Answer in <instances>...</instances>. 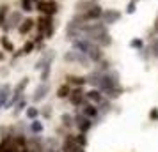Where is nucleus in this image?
<instances>
[{"label": "nucleus", "instance_id": "f257e3e1", "mask_svg": "<svg viewBox=\"0 0 158 152\" xmlns=\"http://www.w3.org/2000/svg\"><path fill=\"white\" fill-rule=\"evenodd\" d=\"M73 48L82 51V53H85L87 57L91 58V60H94V62H100L101 58H103V53H101L100 46L94 43V41L87 39V37H82V39L73 41Z\"/></svg>", "mask_w": 158, "mask_h": 152}, {"label": "nucleus", "instance_id": "f03ea898", "mask_svg": "<svg viewBox=\"0 0 158 152\" xmlns=\"http://www.w3.org/2000/svg\"><path fill=\"white\" fill-rule=\"evenodd\" d=\"M100 90H108V88H114V87H119V76L115 72H101V78H100V83H98Z\"/></svg>", "mask_w": 158, "mask_h": 152}, {"label": "nucleus", "instance_id": "7ed1b4c3", "mask_svg": "<svg viewBox=\"0 0 158 152\" xmlns=\"http://www.w3.org/2000/svg\"><path fill=\"white\" fill-rule=\"evenodd\" d=\"M37 25V30H39V34H43L44 37H52L53 34V23H52V16H39V20L36 21Z\"/></svg>", "mask_w": 158, "mask_h": 152}, {"label": "nucleus", "instance_id": "20e7f679", "mask_svg": "<svg viewBox=\"0 0 158 152\" xmlns=\"http://www.w3.org/2000/svg\"><path fill=\"white\" fill-rule=\"evenodd\" d=\"M36 11H39L41 14L53 16V14H57L59 6H57V2H53V0H39L36 4Z\"/></svg>", "mask_w": 158, "mask_h": 152}, {"label": "nucleus", "instance_id": "39448f33", "mask_svg": "<svg viewBox=\"0 0 158 152\" xmlns=\"http://www.w3.org/2000/svg\"><path fill=\"white\" fill-rule=\"evenodd\" d=\"M64 60H66V62H78V64H84V65H87L89 62H91V58L87 57L85 53L75 50V48L69 50V51H66V53H64Z\"/></svg>", "mask_w": 158, "mask_h": 152}, {"label": "nucleus", "instance_id": "423d86ee", "mask_svg": "<svg viewBox=\"0 0 158 152\" xmlns=\"http://www.w3.org/2000/svg\"><path fill=\"white\" fill-rule=\"evenodd\" d=\"M22 21H23V14L20 11H13V13H9L7 21L4 25V30H11V29H15V27H20Z\"/></svg>", "mask_w": 158, "mask_h": 152}, {"label": "nucleus", "instance_id": "0eeeda50", "mask_svg": "<svg viewBox=\"0 0 158 152\" xmlns=\"http://www.w3.org/2000/svg\"><path fill=\"white\" fill-rule=\"evenodd\" d=\"M121 11H117V9H107V11H103V16H101V21L105 23V25H114L121 20Z\"/></svg>", "mask_w": 158, "mask_h": 152}, {"label": "nucleus", "instance_id": "6e6552de", "mask_svg": "<svg viewBox=\"0 0 158 152\" xmlns=\"http://www.w3.org/2000/svg\"><path fill=\"white\" fill-rule=\"evenodd\" d=\"M48 92H50V85H48L46 81H43V83L36 88V92H34V95H32V99H34L36 103H39L41 99H44V97H46V94H48Z\"/></svg>", "mask_w": 158, "mask_h": 152}, {"label": "nucleus", "instance_id": "1a4fd4ad", "mask_svg": "<svg viewBox=\"0 0 158 152\" xmlns=\"http://www.w3.org/2000/svg\"><path fill=\"white\" fill-rule=\"evenodd\" d=\"M96 6H98L96 0H78L75 4V9H77V13H87L89 9L96 7Z\"/></svg>", "mask_w": 158, "mask_h": 152}, {"label": "nucleus", "instance_id": "9d476101", "mask_svg": "<svg viewBox=\"0 0 158 152\" xmlns=\"http://www.w3.org/2000/svg\"><path fill=\"white\" fill-rule=\"evenodd\" d=\"M69 101H71V104H75V106H84V92H82V88H75V90H71V94H69Z\"/></svg>", "mask_w": 158, "mask_h": 152}, {"label": "nucleus", "instance_id": "9b49d317", "mask_svg": "<svg viewBox=\"0 0 158 152\" xmlns=\"http://www.w3.org/2000/svg\"><path fill=\"white\" fill-rule=\"evenodd\" d=\"M52 60H53V53H52V51H48L46 55H43V57L36 62V69H37V71H43L46 65L52 64Z\"/></svg>", "mask_w": 158, "mask_h": 152}, {"label": "nucleus", "instance_id": "f8f14e48", "mask_svg": "<svg viewBox=\"0 0 158 152\" xmlns=\"http://www.w3.org/2000/svg\"><path fill=\"white\" fill-rule=\"evenodd\" d=\"M34 25H36V21H34L32 18H27V20H23V21H22V25L18 27V30H20V34H22V36H27L30 30L34 29Z\"/></svg>", "mask_w": 158, "mask_h": 152}, {"label": "nucleus", "instance_id": "ddd939ff", "mask_svg": "<svg viewBox=\"0 0 158 152\" xmlns=\"http://www.w3.org/2000/svg\"><path fill=\"white\" fill-rule=\"evenodd\" d=\"M85 97L89 99V101L96 103V104H101V103H103V95H101V92H98V90H91V92H87Z\"/></svg>", "mask_w": 158, "mask_h": 152}, {"label": "nucleus", "instance_id": "4468645a", "mask_svg": "<svg viewBox=\"0 0 158 152\" xmlns=\"http://www.w3.org/2000/svg\"><path fill=\"white\" fill-rule=\"evenodd\" d=\"M66 80H68L69 85H77V87H82V85L87 83V78H84V76H68Z\"/></svg>", "mask_w": 158, "mask_h": 152}, {"label": "nucleus", "instance_id": "2eb2a0df", "mask_svg": "<svg viewBox=\"0 0 158 152\" xmlns=\"http://www.w3.org/2000/svg\"><path fill=\"white\" fill-rule=\"evenodd\" d=\"M7 16H9V6L7 4H0V27L6 25Z\"/></svg>", "mask_w": 158, "mask_h": 152}, {"label": "nucleus", "instance_id": "dca6fc26", "mask_svg": "<svg viewBox=\"0 0 158 152\" xmlns=\"http://www.w3.org/2000/svg\"><path fill=\"white\" fill-rule=\"evenodd\" d=\"M91 126H93V124H91V119H89V117H80L78 119V127H80V131H82V133H85V131H89L91 129Z\"/></svg>", "mask_w": 158, "mask_h": 152}, {"label": "nucleus", "instance_id": "f3484780", "mask_svg": "<svg viewBox=\"0 0 158 152\" xmlns=\"http://www.w3.org/2000/svg\"><path fill=\"white\" fill-rule=\"evenodd\" d=\"M84 115L89 117V119H93V117L98 115V108L93 106V104H84Z\"/></svg>", "mask_w": 158, "mask_h": 152}, {"label": "nucleus", "instance_id": "a211bd4d", "mask_svg": "<svg viewBox=\"0 0 158 152\" xmlns=\"http://www.w3.org/2000/svg\"><path fill=\"white\" fill-rule=\"evenodd\" d=\"M71 94V87H69V83H66V85H60L57 88V95L59 97H69Z\"/></svg>", "mask_w": 158, "mask_h": 152}, {"label": "nucleus", "instance_id": "6ab92c4d", "mask_svg": "<svg viewBox=\"0 0 158 152\" xmlns=\"http://www.w3.org/2000/svg\"><path fill=\"white\" fill-rule=\"evenodd\" d=\"M7 95H9V87L7 85H4V87L0 88V108L7 103Z\"/></svg>", "mask_w": 158, "mask_h": 152}, {"label": "nucleus", "instance_id": "aec40b11", "mask_svg": "<svg viewBox=\"0 0 158 152\" xmlns=\"http://www.w3.org/2000/svg\"><path fill=\"white\" fill-rule=\"evenodd\" d=\"M105 92H107V95L110 97V99H117V97L123 94V88L121 87H114V88H108V90H105Z\"/></svg>", "mask_w": 158, "mask_h": 152}, {"label": "nucleus", "instance_id": "412c9836", "mask_svg": "<svg viewBox=\"0 0 158 152\" xmlns=\"http://www.w3.org/2000/svg\"><path fill=\"white\" fill-rule=\"evenodd\" d=\"M130 48H133V50H142L144 48V41L142 39H140V37H135V39H131V41H130Z\"/></svg>", "mask_w": 158, "mask_h": 152}, {"label": "nucleus", "instance_id": "4be33fe9", "mask_svg": "<svg viewBox=\"0 0 158 152\" xmlns=\"http://www.w3.org/2000/svg\"><path fill=\"white\" fill-rule=\"evenodd\" d=\"M32 50H34V43L32 41H29V43L23 44L22 51H20V55H29V53H32Z\"/></svg>", "mask_w": 158, "mask_h": 152}, {"label": "nucleus", "instance_id": "5701e85b", "mask_svg": "<svg viewBox=\"0 0 158 152\" xmlns=\"http://www.w3.org/2000/svg\"><path fill=\"white\" fill-rule=\"evenodd\" d=\"M22 9L25 11V13L34 11V2H32V0H22Z\"/></svg>", "mask_w": 158, "mask_h": 152}, {"label": "nucleus", "instance_id": "b1692460", "mask_svg": "<svg viewBox=\"0 0 158 152\" xmlns=\"http://www.w3.org/2000/svg\"><path fill=\"white\" fill-rule=\"evenodd\" d=\"M29 85V78H23L18 85H16V88H15V92H18V94H22L23 90H25V87Z\"/></svg>", "mask_w": 158, "mask_h": 152}, {"label": "nucleus", "instance_id": "393cba45", "mask_svg": "<svg viewBox=\"0 0 158 152\" xmlns=\"http://www.w3.org/2000/svg\"><path fill=\"white\" fill-rule=\"evenodd\" d=\"M30 129L34 131V133H41V131H43V124L34 119V120H32V124H30Z\"/></svg>", "mask_w": 158, "mask_h": 152}, {"label": "nucleus", "instance_id": "a878e982", "mask_svg": "<svg viewBox=\"0 0 158 152\" xmlns=\"http://www.w3.org/2000/svg\"><path fill=\"white\" fill-rule=\"evenodd\" d=\"M135 11H137V2L135 0H130L128 6H126V14H133Z\"/></svg>", "mask_w": 158, "mask_h": 152}, {"label": "nucleus", "instance_id": "bb28decb", "mask_svg": "<svg viewBox=\"0 0 158 152\" xmlns=\"http://www.w3.org/2000/svg\"><path fill=\"white\" fill-rule=\"evenodd\" d=\"M2 46H4V48H6L7 51H13V50H15V46H13V43H11V41H9V39H7L6 36L2 37Z\"/></svg>", "mask_w": 158, "mask_h": 152}, {"label": "nucleus", "instance_id": "cd10ccee", "mask_svg": "<svg viewBox=\"0 0 158 152\" xmlns=\"http://www.w3.org/2000/svg\"><path fill=\"white\" fill-rule=\"evenodd\" d=\"M149 51H151V55L155 58H158V39H155L153 43H151V48H149Z\"/></svg>", "mask_w": 158, "mask_h": 152}, {"label": "nucleus", "instance_id": "c85d7f7f", "mask_svg": "<svg viewBox=\"0 0 158 152\" xmlns=\"http://www.w3.org/2000/svg\"><path fill=\"white\" fill-rule=\"evenodd\" d=\"M48 76H50V65H46V67L43 69V72H41V80L46 81L48 80Z\"/></svg>", "mask_w": 158, "mask_h": 152}, {"label": "nucleus", "instance_id": "c756f323", "mask_svg": "<svg viewBox=\"0 0 158 152\" xmlns=\"http://www.w3.org/2000/svg\"><path fill=\"white\" fill-rule=\"evenodd\" d=\"M75 138H77V142H78L80 145H84V147L87 145V138H85V134H84V133H82V134H78V136H75Z\"/></svg>", "mask_w": 158, "mask_h": 152}, {"label": "nucleus", "instance_id": "7c9ffc66", "mask_svg": "<svg viewBox=\"0 0 158 152\" xmlns=\"http://www.w3.org/2000/svg\"><path fill=\"white\" fill-rule=\"evenodd\" d=\"M27 117H29V119H36L37 117V108H29L27 110Z\"/></svg>", "mask_w": 158, "mask_h": 152}, {"label": "nucleus", "instance_id": "2f4dec72", "mask_svg": "<svg viewBox=\"0 0 158 152\" xmlns=\"http://www.w3.org/2000/svg\"><path fill=\"white\" fill-rule=\"evenodd\" d=\"M149 119H153V120H158V108H153L149 111Z\"/></svg>", "mask_w": 158, "mask_h": 152}, {"label": "nucleus", "instance_id": "473e14b6", "mask_svg": "<svg viewBox=\"0 0 158 152\" xmlns=\"http://www.w3.org/2000/svg\"><path fill=\"white\" fill-rule=\"evenodd\" d=\"M23 106H25V101H20L18 104H16V110H15V113H20L23 110Z\"/></svg>", "mask_w": 158, "mask_h": 152}, {"label": "nucleus", "instance_id": "72a5a7b5", "mask_svg": "<svg viewBox=\"0 0 158 152\" xmlns=\"http://www.w3.org/2000/svg\"><path fill=\"white\" fill-rule=\"evenodd\" d=\"M153 30H155V32L158 34V16L155 18V23H153Z\"/></svg>", "mask_w": 158, "mask_h": 152}, {"label": "nucleus", "instance_id": "f704fd0d", "mask_svg": "<svg viewBox=\"0 0 158 152\" xmlns=\"http://www.w3.org/2000/svg\"><path fill=\"white\" fill-rule=\"evenodd\" d=\"M23 152H30V150H29V149H23Z\"/></svg>", "mask_w": 158, "mask_h": 152}, {"label": "nucleus", "instance_id": "c9c22d12", "mask_svg": "<svg viewBox=\"0 0 158 152\" xmlns=\"http://www.w3.org/2000/svg\"><path fill=\"white\" fill-rule=\"evenodd\" d=\"M0 44H2V37H0Z\"/></svg>", "mask_w": 158, "mask_h": 152}, {"label": "nucleus", "instance_id": "e433bc0d", "mask_svg": "<svg viewBox=\"0 0 158 152\" xmlns=\"http://www.w3.org/2000/svg\"><path fill=\"white\" fill-rule=\"evenodd\" d=\"M135 2H139V0H135Z\"/></svg>", "mask_w": 158, "mask_h": 152}]
</instances>
